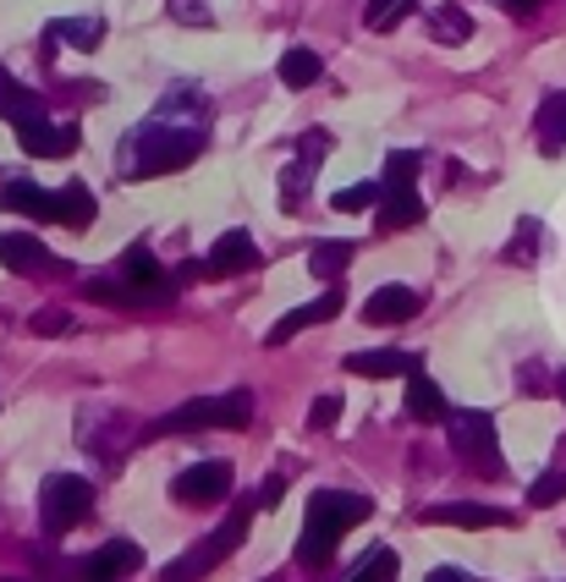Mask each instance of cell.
<instances>
[{"label":"cell","instance_id":"1","mask_svg":"<svg viewBox=\"0 0 566 582\" xmlns=\"http://www.w3.org/2000/svg\"><path fill=\"white\" fill-rule=\"evenodd\" d=\"M374 511V500L369 495H352V489H313V500H308V517H302V539H297V567H325L330 555H336V544H341V533L352 528V522H363Z\"/></svg>","mask_w":566,"mask_h":582},{"label":"cell","instance_id":"2","mask_svg":"<svg viewBox=\"0 0 566 582\" xmlns=\"http://www.w3.org/2000/svg\"><path fill=\"white\" fill-rule=\"evenodd\" d=\"M254 511H259V495H254V500H237V511H231V517H226V522H220V528H215L198 550H187L182 561H171L159 582H204L215 567H220V561H226V555H231V550H237V544H243V539H248Z\"/></svg>","mask_w":566,"mask_h":582},{"label":"cell","instance_id":"3","mask_svg":"<svg viewBox=\"0 0 566 582\" xmlns=\"http://www.w3.org/2000/svg\"><path fill=\"white\" fill-rule=\"evenodd\" d=\"M254 418V391H231V396H204L187 402L165 418L148 424V435H193V429H248Z\"/></svg>","mask_w":566,"mask_h":582},{"label":"cell","instance_id":"4","mask_svg":"<svg viewBox=\"0 0 566 582\" xmlns=\"http://www.w3.org/2000/svg\"><path fill=\"white\" fill-rule=\"evenodd\" d=\"M204 154V138L187 127H143L133 133V176H165Z\"/></svg>","mask_w":566,"mask_h":582},{"label":"cell","instance_id":"5","mask_svg":"<svg viewBox=\"0 0 566 582\" xmlns=\"http://www.w3.org/2000/svg\"><path fill=\"white\" fill-rule=\"evenodd\" d=\"M445 429H451V450H456L478 478H501V472H506L501 439H495V418H490V413H451Z\"/></svg>","mask_w":566,"mask_h":582},{"label":"cell","instance_id":"6","mask_svg":"<svg viewBox=\"0 0 566 582\" xmlns=\"http://www.w3.org/2000/svg\"><path fill=\"white\" fill-rule=\"evenodd\" d=\"M89 511H94V484L89 478H78V472L44 478V489H39V522H44V533H66Z\"/></svg>","mask_w":566,"mask_h":582},{"label":"cell","instance_id":"7","mask_svg":"<svg viewBox=\"0 0 566 582\" xmlns=\"http://www.w3.org/2000/svg\"><path fill=\"white\" fill-rule=\"evenodd\" d=\"M231 484H237V472H231V461H193L187 472H176L171 478V500L176 506H215V500H226L231 495Z\"/></svg>","mask_w":566,"mask_h":582},{"label":"cell","instance_id":"8","mask_svg":"<svg viewBox=\"0 0 566 582\" xmlns=\"http://www.w3.org/2000/svg\"><path fill=\"white\" fill-rule=\"evenodd\" d=\"M116 276L127 281V291H133L138 302H171V297H176V276H171V270H159V259H154L143 242H133V248L122 253Z\"/></svg>","mask_w":566,"mask_h":582},{"label":"cell","instance_id":"9","mask_svg":"<svg viewBox=\"0 0 566 582\" xmlns=\"http://www.w3.org/2000/svg\"><path fill=\"white\" fill-rule=\"evenodd\" d=\"M138 567H143L138 544H133V539H111V544H100V550L78 567V582H127Z\"/></svg>","mask_w":566,"mask_h":582},{"label":"cell","instance_id":"10","mask_svg":"<svg viewBox=\"0 0 566 582\" xmlns=\"http://www.w3.org/2000/svg\"><path fill=\"white\" fill-rule=\"evenodd\" d=\"M341 302H347L341 287H325L313 302H302V308H291L286 319H276V330L265 335V346H286L291 335H302V330H313V324H330V319L341 313Z\"/></svg>","mask_w":566,"mask_h":582},{"label":"cell","instance_id":"11","mask_svg":"<svg viewBox=\"0 0 566 582\" xmlns=\"http://www.w3.org/2000/svg\"><path fill=\"white\" fill-rule=\"evenodd\" d=\"M347 374H358V380H413V374H424V357L419 352H397V346L352 352L347 357Z\"/></svg>","mask_w":566,"mask_h":582},{"label":"cell","instance_id":"12","mask_svg":"<svg viewBox=\"0 0 566 582\" xmlns=\"http://www.w3.org/2000/svg\"><path fill=\"white\" fill-rule=\"evenodd\" d=\"M248 270H259V248H254V237H248L243 226H231V231L209 248L204 276H248Z\"/></svg>","mask_w":566,"mask_h":582},{"label":"cell","instance_id":"13","mask_svg":"<svg viewBox=\"0 0 566 582\" xmlns=\"http://www.w3.org/2000/svg\"><path fill=\"white\" fill-rule=\"evenodd\" d=\"M0 122H11L17 133H28V127L50 122V116H44V100H39L33 89H22L6 66H0Z\"/></svg>","mask_w":566,"mask_h":582},{"label":"cell","instance_id":"14","mask_svg":"<svg viewBox=\"0 0 566 582\" xmlns=\"http://www.w3.org/2000/svg\"><path fill=\"white\" fill-rule=\"evenodd\" d=\"M424 522H451V528H512L517 517L501 511V506H473V500H445V506H429Z\"/></svg>","mask_w":566,"mask_h":582},{"label":"cell","instance_id":"15","mask_svg":"<svg viewBox=\"0 0 566 582\" xmlns=\"http://www.w3.org/2000/svg\"><path fill=\"white\" fill-rule=\"evenodd\" d=\"M22 148L33 154V159H66V154H78L83 144V133H78V122H39V127H28V133H17Z\"/></svg>","mask_w":566,"mask_h":582},{"label":"cell","instance_id":"16","mask_svg":"<svg viewBox=\"0 0 566 582\" xmlns=\"http://www.w3.org/2000/svg\"><path fill=\"white\" fill-rule=\"evenodd\" d=\"M419 308H424V297L413 287H380V291H369L363 319H369V324H408Z\"/></svg>","mask_w":566,"mask_h":582},{"label":"cell","instance_id":"17","mask_svg":"<svg viewBox=\"0 0 566 582\" xmlns=\"http://www.w3.org/2000/svg\"><path fill=\"white\" fill-rule=\"evenodd\" d=\"M0 209L28 215V220H55V193H44V187L28 181V176H11V181L0 187Z\"/></svg>","mask_w":566,"mask_h":582},{"label":"cell","instance_id":"18","mask_svg":"<svg viewBox=\"0 0 566 582\" xmlns=\"http://www.w3.org/2000/svg\"><path fill=\"white\" fill-rule=\"evenodd\" d=\"M374 220H380V231H413V226H424L419 187H385V204L374 209Z\"/></svg>","mask_w":566,"mask_h":582},{"label":"cell","instance_id":"19","mask_svg":"<svg viewBox=\"0 0 566 582\" xmlns=\"http://www.w3.org/2000/svg\"><path fill=\"white\" fill-rule=\"evenodd\" d=\"M0 264L17 270V276H39V270H50V253L28 231H0Z\"/></svg>","mask_w":566,"mask_h":582},{"label":"cell","instance_id":"20","mask_svg":"<svg viewBox=\"0 0 566 582\" xmlns=\"http://www.w3.org/2000/svg\"><path fill=\"white\" fill-rule=\"evenodd\" d=\"M534 138H539L545 154H562L566 148V89L539 100V111H534Z\"/></svg>","mask_w":566,"mask_h":582},{"label":"cell","instance_id":"21","mask_svg":"<svg viewBox=\"0 0 566 582\" xmlns=\"http://www.w3.org/2000/svg\"><path fill=\"white\" fill-rule=\"evenodd\" d=\"M408 418H419V424H445L451 418V402H445V391L429 374L408 380Z\"/></svg>","mask_w":566,"mask_h":582},{"label":"cell","instance_id":"22","mask_svg":"<svg viewBox=\"0 0 566 582\" xmlns=\"http://www.w3.org/2000/svg\"><path fill=\"white\" fill-rule=\"evenodd\" d=\"M55 226H72V231H89L94 226V193H89V181H66L55 193Z\"/></svg>","mask_w":566,"mask_h":582},{"label":"cell","instance_id":"23","mask_svg":"<svg viewBox=\"0 0 566 582\" xmlns=\"http://www.w3.org/2000/svg\"><path fill=\"white\" fill-rule=\"evenodd\" d=\"M352 253H358V242H347V237L313 242V248H308V270H313V276H325V281H336V276L352 264Z\"/></svg>","mask_w":566,"mask_h":582},{"label":"cell","instance_id":"24","mask_svg":"<svg viewBox=\"0 0 566 582\" xmlns=\"http://www.w3.org/2000/svg\"><path fill=\"white\" fill-rule=\"evenodd\" d=\"M380 204H385V181H352L330 198L336 215H363V209H380Z\"/></svg>","mask_w":566,"mask_h":582},{"label":"cell","instance_id":"25","mask_svg":"<svg viewBox=\"0 0 566 582\" xmlns=\"http://www.w3.org/2000/svg\"><path fill=\"white\" fill-rule=\"evenodd\" d=\"M319 72H325V66H319V50H302V44H297V50H286L281 55V83L286 89H313Z\"/></svg>","mask_w":566,"mask_h":582},{"label":"cell","instance_id":"26","mask_svg":"<svg viewBox=\"0 0 566 582\" xmlns=\"http://www.w3.org/2000/svg\"><path fill=\"white\" fill-rule=\"evenodd\" d=\"M50 39H66L78 50H94L105 39V22L100 17H66V22H50Z\"/></svg>","mask_w":566,"mask_h":582},{"label":"cell","instance_id":"27","mask_svg":"<svg viewBox=\"0 0 566 582\" xmlns=\"http://www.w3.org/2000/svg\"><path fill=\"white\" fill-rule=\"evenodd\" d=\"M419 170H424L419 148H391L385 154V187H419Z\"/></svg>","mask_w":566,"mask_h":582},{"label":"cell","instance_id":"28","mask_svg":"<svg viewBox=\"0 0 566 582\" xmlns=\"http://www.w3.org/2000/svg\"><path fill=\"white\" fill-rule=\"evenodd\" d=\"M413 6H419V0H369V6H363V28L391 33V28H397V22H402Z\"/></svg>","mask_w":566,"mask_h":582},{"label":"cell","instance_id":"29","mask_svg":"<svg viewBox=\"0 0 566 582\" xmlns=\"http://www.w3.org/2000/svg\"><path fill=\"white\" fill-rule=\"evenodd\" d=\"M83 297H94V302H111V308H143L138 297L127 291V281L116 276V270H111V276H100V281H89V287H83Z\"/></svg>","mask_w":566,"mask_h":582},{"label":"cell","instance_id":"30","mask_svg":"<svg viewBox=\"0 0 566 582\" xmlns=\"http://www.w3.org/2000/svg\"><path fill=\"white\" fill-rule=\"evenodd\" d=\"M539 248H545V231H539V220H517V242H512L501 259H506V264H523V259H534Z\"/></svg>","mask_w":566,"mask_h":582},{"label":"cell","instance_id":"31","mask_svg":"<svg viewBox=\"0 0 566 582\" xmlns=\"http://www.w3.org/2000/svg\"><path fill=\"white\" fill-rule=\"evenodd\" d=\"M352 582H397V550H385V544H380V550H374L358 572H352Z\"/></svg>","mask_w":566,"mask_h":582},{"label":"cell","instance_id":"32","mask_svg":"<svg viewBox=\"0 0 566 582\" xmlns=\"http://www.w3.org/2000/svg\"><path fill=\"white\" fill-rule=\"evenodd\" d=\"M429 28H434V39H445V44H462V39L473 33L467 11H451V6H445V11H434V22H429Z\"/></svg>","mask_w":566,"mask_h":582},{"label":"cell","instance_id":"33","mask_svg":"<svg viewBox=\"0 0 566 582\" xmlns=\"http://www.w3.org/2000/svg\"><path fill=\"white\" fill-rule=\"evenodd\" d=\"M562 495H566V472H539L534 489H528V506L539 511V506H556Z\"/></svg>","mask_w":566,"mask_h":582},{"label":"cell","instance_id":"34","mask_svg":"<svg viewBox=\"0 0 566 582\" xmlns=\"http://www.w3.org/2000/svg\"><path fill=\"white\" fill-rule=\"evenodd\" d=\"M28 330H33V335H66V330H72V313H61V308H39V313L28 319Z\"/></svg>","mask_w":566,"mask_h":582},{"label":"cell","instance_id":"35","mask_svg":"<svg viewBox=\"0 0 566 582\" xmlns=\"http://www.w3.org/2000/svg\"><path fill=\"white\" fill-rule=\"evenodd\" d=\"M308 165H313V159H297V165L281 176V181H286V209H297V204H302V193H308Z\"/></svg>","mask_w":566,"mask_h":582},{"label":"cell","instance_id":"36","mask_svg":"<svg viewBox=\"0 0 566 582\" xmlns=\"http://www.w3.org/2000/svg\"><path fill=\"white\" fill-rule=\"evenodd\" d=\"M336 418H341V396H319V402L308 407V424H313V429H336Z\"/></svg>","mask_w":566,"mask_h":582},{"label":"cell","instance_id":"37","mask_svg":"<svg viewBox=\"0 0 566 582\" xmlns=\"http://www.w3.org/2000/svg\"><path fill=\"white\" fill-rule=\"evenodd\" d=\"M281 495H286V478H265V489H259V511H265V506H281Z\"/></svg>","mask_w":566,"mask_h":582},{"label":"cell","instance_id":"38","mask_svg":"<svg viewBox=\"0 0 566 582\" xmlns=\"http://www.w3.org/2000/svg\"><path fill=\"white\" fill-rule=\"evenodd\" d=\"M424 582H467V572H456V567H434Z\"/></svg>","mask_w":566,"mask_h":582},{"label":"cell","instance_id":"39","mask_svg":"<svg viewBox=\"0 0 566 582\" xmlns=\"http://www.w3.org/2000/svg\"><path fill=\"white\" fill-rule=\"evenodd\" d=\"M495 6H506L512 17H528V11H539V0H495Z\"/></svg>","mask_w":566,"mask_h":582},{"label":"cell","instance_id":"40","mask_svg":"<svg viewBox=\"0 0 566 582\" xmlns=\"http://www.w3.org/2000/svg\"><path fill=\"white\" fill-rule=\"evenodd\" d=\"M556 396H562V402H566V368H562V374H556Z\"/></svg>","mask_w":566,"mask_h":582}]
</instances>
